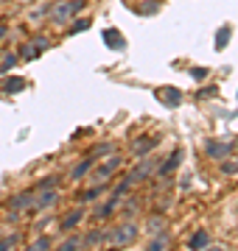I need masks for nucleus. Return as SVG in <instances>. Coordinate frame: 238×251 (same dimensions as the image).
<instances>
[{"mask_svg":"<svg viewBox=\"0 0 238 251\" xmlns=\"http://www.w3.org/2000/svg\"><path fill=\"white\" fill-rule=\"evenodd\" d=\"M0 3H6V0H0Z\"/></svg>","mask_w":238,"mask_h":251,"instance_id":"38","label":"nucleus"},{"mask_svg":"<svg viewBox=\"0 0 238 251\" xmlns=\"http://www.w3.org/2000/svg\"><path fill=\"white\" fill-rule=\"evenodd\" d=\"M221 173L224 176H238V159H224L221 162Z\"/></svg>","mask_w":238,"mask_h":251,"instance_id":"28","label":"nucleus"},{"mask_svg":"<svg viewBox=\"0 0 238 251\" xmlns=\"http://www.w3.org/2000/svg\"><path fill=\"white\" fill-rule=\"evenodd\" d=\"M179 159H182V151H179V148H177V151L174 153H171V156H168V159H165L163 162V168H157V176H168V173H171V171H174V168H177V165H179Z\"/></svg>","mask_w":238,"mask_h":251,"instance_id":"12","label":"nucleus"},{"mask_svg":"<svg viewBox=\"0 0 238 251\" xmlns=\"http://www.w3.org/2000/svg\"><path fill=\"white\" fill-rule=\"evenodd\" d=\"M48 14H51V6H39L37 11H31V20H34V23H39V20H45Z\"/></svg>","mask_w":238,"mask_h":251,"instance_id":"32","label":"nucleus"},{"mask_svg":"<svg viewBox=\"0 0 238 251\" xmlns=\"http://www.w3.org/2000/svg\"><path fill=\"white\" fill-rule=\"evenodd\" d=\"M87 28H90V17H79L73 25H70L67 34H82V31H87Z\"/></svg>","mask_w":238,"mask_h":251,"instance_id":"30","label":"nucleus"},{"mask_svg":"<svg viewBox=\"0 0 238 251\" xmlns=\"http://www.w3.org/2000/svg\"><path fill=\"white\" fill-rule=\"evenodd\" d=\"M208 73H210L208 67H193V70H191V75H193L196 81H205V78H208Z\"/></svg>","mask_w":238,"mask_h":251,"instance_id":"33","label":"nucleus"},{"mask_svg":"<svg viewBox=\"0 0 238 251\" xmlns=\"http://www.w3.org/2000/svg\"><path fill=\"white\" fill-rule=\"evenodd\" d=\"M205 151H208V156H213V159H227L230 153H233V143L208 140V143H205Z\"/></svg>","mask_w":238,"mask_h":251,"instance_id":"5","label":"nucleus"},{"mask_svg":"<svg viewBox=\"0 0 238 251\" xmlns=\"http://www.w3.org/2000/svg\"><path fill=\"white\" fill-rule=\"evenodd\" d=\"M154 165H157V162H154V159H146V156H143V162H140L138 168H135V171L129 173L126 179H129V181H132V184H135V181H143V179H149V176H151V173H154V171H157Z\"/></svg>","mask_w":238,"mask_h":251,"instance_id":"7","label":"nucleus"},{"mask_svg":"<svg viewBox=\"0 0 238 251\" xmlns=\"http://www.w3.org/2000/svg\"><path fill=\"white\" fill-rule=\"evenodd\" d=\"M118 204H120V198H115V196H112L110 201H104V204H101L98 209H95V218H101V221H104V218H110L112 212L118 209Z\"/></svg>","mask_w":238,"mask_h":251,"instance_id":"14","label":"nucleus"},{"mask_svg":"<svg viewBox=\"0 0 238 251\" xmlns=\"http://www.w3.org/2000/svg\"><path fill=\"white\" fill-rule=\"evenodd\" d=\"M115 153V143H98L95 148L90 151V159H98V156H110Z\"/></svg>","mask_w":238,"mask_h":251,"instance_id":"17","label":"nucleus"},{"mask_svg":"<svg viewBox=\"0 0 238 251\" xmlns=\"http://www.w3.org/2000/svg\"><path fill=\"white\" fill-rule=\"evenodd\" d=\"M143 229H146L151 237H154V234H165V229H168V218H165L163 212H154V215H149V218H146Z\"/></svg>","mask_w":238,"mask_h":251,"instance_id":"6","label":"nucleus"},{"mask_svg":"<svg viewBox=\"0 0 238 251\" xmlns=\"http://www.w3.org/2000/svg\"><path fill=\"white\" fill-rule=\"evenodd\" d=\"M101 243H104V229H95L87 237H82V246H101Z\"/></svg>","mask_w":238,"mask_h":251,"instance_id":"24","label":"nucleus"},{"mask_svg":"<svg viewBox=\"0 0 238 251\" xmlns=\"http://www.w3.org/2000/svg\"><path fill=\"white\" fill-rule=\"evenodd\" d=\"M39 53H42V50L37 48V42H34V39H31V42H26V45H20V56H23V59H28V62H31V59H37Z\"/></svg>","mask_w":238,"mask_h":251,"instance_id":"18","label":"nucleus"},{"mask_svg":"<svg viewBox=\"0 0 238 251\" xmlns=\"http://www.w3.org/2000/svg\"><path fill=\"white\" fill-rule=\"evenodd\" d=\"M90 171H92V159L87 156V159H82V162L73 168V171H70V176H73V179H82V176H87Z\"/></svg>","mask_w":238,"mask_h":251,"instance_id":"19","label":"nucleus"},{"mask_svg":"<svg viewBox=\"0 0 238 251\" xmlns=\"http://www.w3.org/2000/svg\"><path fill=\"white\" fill-rule=\"evenodd\" d=\"M9 209L11 212H28V209H34V190H26V193H17L14 198H9Z\"/></svg>","mask_w":238,"mask_h":251,"instance_id":"4","label":"nucleus"},{"mask_svg":"<svg viewBox=\"0 0 238 251\" xmlns=\"http://www.w3.org/2000/svg\"><path fill=\"white\" fill-rule=\"evenodd\" d=\"M23 3H31V0H23Z\"/></svg>","mask_w":238,"mask_h":251,"instance_id":"37","label":"nucleus"},{"mask_svg":"<svg viewBox=\"0 0 238 251\" xmlns=\"http://www.w3.org/2000/svg\"><path fill=\"white\" fill-rule=\"evenodd\" d=\"M227 42H230V25H224L219 34H216V48L221 50V48H227Z\"/></svg>","mask_w":238,"mask_h":251,"instance_id":"31","label":"nucleus"},{"mask_svg":"<svg viewBox=\"0 0 238 251\" xmlns=\"http://www.w3.org/2000/svg\"><path fill=\"white\" fill-rule=\"evenodd\" d=\"M138 234L140 229L132 221H123V224L118 226H112V229H104V249H110V251H120V249H129L132 243L138 240Z\"/></svg>","mask_w":238,"mask_h":251,"instance_id":"1","label":"nucleus"},{"mask_svg":"<svg viewBox=\"0 0 238 251\" xmlns=\"http://www.w3.org/2000/svg\"><path fill=\"white\" fill-rule=\"evenodd\" d=\"M202 251H224L221 246H208V249H202Z\"/></svg>","mask_w":238,"mask_h":251,"instance_id":"36","label":"nucleus"},{"mask_svg":"<svg viewBox=\"0 0 238 251\" xmlns=\"http://www.w3.org/2000/svg\"><path fill=\"white\" fill-rule=\"evenodd\" d=\"M157 148V140L154 137H138V140H135V145H132V153H135V156H146V153H151Z\"/></svg>","mask_w":238,"mask_h":251,"instance_id":"10","label":"nucleus"},{"mask_svg":"<svg viewBox=\"0 0 238 251\" xmlns=\"http://www.w3.org/2000/svg\"><path fill=\"white\" fill-rule=\"evenodd\" d=\"M14 64H17V53H3V59H0V73H9Z\"/></svg>","mask_w":238,"mask_h":251,"instance_id":"27","label":"nucleus"},{"mask_svg":"<svg viewBox=\"0 0 238 251\" xmlns=\"http://www.w3.org/2000/svg\"><path fill=\"white\" fill-rule=\"evenodd\" d=\"M157 9H160V3H157V0H143V3L138 6V14H140V17H149V14H154Z\"/></svg>","mask_w":238,"mask_h":251,"instance_id":"23","label":"nucleus"},{"mask_svg":"<svg viewBox=\"0 0 238 251\" xmlns=\"http://www.w3.org/2000/svg\"><path fill=\"white\" fill-rule=\"evenodd\" d=\"M26 251H51V240L48 237H37L34 243H28Z\"/></svg>","mask_w":238,"mask_h":251,"instance_id":"26","label":"nucleus"},{"mask_svg":"<svg viewBox=\"0 0 238 251\" xmlns=\"http://www.w3.org/2000/svg\"><path fill=\"white\" fill-rule=\"evenodd\" d=\"M213 92H216V90H213V87H210V90H202V92H199V98H210Z\"/></svg>","mask_w":238,"mask_h":251,"instance_id":"34","label":"nucleus"},{"mask_svg":"<svg viewBox=\"0 0 238 251\" xmlns=\"http://www.w3.org/2000/svg\"><path fill=\"white\" fill-rule=\"evenodd\" d=\"M17 240H20V234H17V232L9 234V237H0V251H11L14 246H17Z\"/></svg>","mask_w":238,"mask_h":251,"instance_id":"29","label":"nucleus"},{"mask_svg":"<svg viewBox=\"0 0 238 251\" xmlns=\"http://www.w3.org/2000/svg\"><path fill=\"white\" fill-rule=\"evenodd\" d=\"M165 249H168V234H154L146 251H165Z\"/></svg>","mask_w":238,"mask_h":251,"instance_id":"21","label":"nucleus"},{"mask_svg":"<svg viewBox=\"0 0 238 251\" xmlns=\"http://www.w3.org/2000/svg\"><path fill=\"white\" fill-rule=\"evenodd\" d=\"M101 193H104V184H95L90 190H79V201H95Z\"/></svg>","mask_w":238,"mask_h":251,"instance_id":"20","label":"nucleus"},{"mask_svg":"<svg viewBox=\"0 0 238 251\" xmlns=\"http://www.w3.org/2000/svg\"><path fill=\"white\" fill-rule=\"evenodd\" d=\"M84 6H87V0H59V3L51 6V14H48V17L54 20V23H59V25H64V23H70L76 14H82Z\"/></svg>","mask_w":238,"mask_h":251,"instance_id":"2","label":"nucleus"},{"mask_svg":"<svg viewBox=\"0 0 238 251\" xmlns=\"http://www.w3.org/2000/svg\"><path fill=\"white\" fill-rule=\"evenodd\" d=\"M157 98H160L163 106H179L182 92L177 90V87H160V90H157Z\"/></svg>","mask_w":238,"mask_h":251,"instance_id":"9","label":"nucleus"},{"mask_svg":"<svg viewBox=\"0 0 238 251\" xmlns=\"http://www.w3.org/2000/svg\"><path fill=\"white\" fill-rule=\"evenodd\" d=\"M120 168H123V156H118V153H110V156L101 162L98 168H92L90 173H92V179H95V184H104V181L112 179V176H115Z\"/></svg>","mask_w":238,"mask_h":251,"instance_id":"3","label":"nucleus"},{"mask_svg":"<svg viewBox=\"0 0 238 251\" xmlns=\"http://www.w3.org/2000/svg\"><path fill=\"white\" fill-rule=\"evenodd\" d=\"M54 204H56L54 187H48V190H34V209H51Z\"/></svg>","mask_w":238,"mask_h":251,"instance_id":"8","label":"nucleus"},{"mask_svg":"<svg viewBox=\"0 0 238 251\" xmlns=\"http://www.w3.org/2000/svg\"><path fill=\"white\" fill-rule=\"evenodd\" d=\"M210 246V234L208 232H193V237L188 240V249L191 251H202V249H208Z\"/></svg>","mask_w":238,"mask_h":251,"instance_id":"13","label":"nucleus"},{"mask_svg":"<svg viewBox=\"0 0 238 251\" xmlns=\"http://www.w3.org/2000/svg\"><path fill=\"white\" fill-rule=\"evenodd\" d=\"M6 34H9V28H6V25H0V42L6 39Z\"/></svg>","mask_w":238,"mask_h":251,"instance_id":"35","label":"nucleus"},{"mask_svg":"<svg viewBox=\"0 0 238 251\" xmlns=\"http://www.w3.org/2000/svg\"><path fill=\"white\" fill-rule=\"evenodd\" d=\"M79 249H82V240L79 237H67V240H62L56 246V251H79Z\"/></svg>","mask_w":238,"mask_h":251,"instance_id":"25","label":"nucleus"},{"mask_svg":"<svg viewBox=\"0 0 238 251\" xmlns=\"http://www.w3.org/2000/svg\"><path fill=\"white\" fill-rule=\"evenodd\" d=\"M104 42H107L112 50H123V45H126V39L118 34V28H107V31H104Z\"/></svg>","mask_w":238,"mask_h":251,"instance_id":"11","label":"nucleus"},{"mask_svg":"<svg viewBox=\"0 0 238 251\" xmlns=\"http://www.w3.org/2000/svg\"><path fill=\"white\" fill-rule=\"evenodd\" d=\"M23 87H26V81L20 78V75H11V78H6L3 84H0V90L3 92H20Z\"/></svg>","mask_w":238,"mask_h":251,"instance_id":"16","label":"nucleus"},{"mask_svg":"<svg viewBox=\"0 0 238 251\" xmlns=\"http://www.w3.org/2000/svg\"><path fill=\"white\" fill-rule=\"evenodd\" d=\"M138 209H140L138 198H129L126 204H123V221H132V218L138 215Z\"/></svg>","mask_w":238,"mask_h":251,"instance_id":"22","label":"nucleus"},{"mask_svg":"<svg viewBox=\"0 0 238 251\" xmlns=\"http://www.w3.org/2000/svg\"><path fill=\"white\" fill-rule=\"evenodd\" d=\"M82 218H84V209H73L70 215H64V218H62V232H70V229H73L79 221H82Z\"/></svg>","mask_w":238,"mask_h":251,"instance_id":"15","label":"nucleus"}]
</instances>
